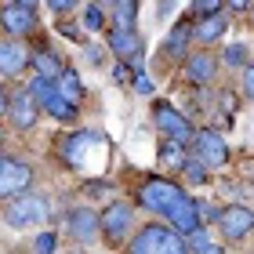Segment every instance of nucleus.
I'll use <instances>...</instances> for the list:
<instances>
[{"label": "nucleus", "mask_w": 254, "mask_h": 254, "mask_svg": "<svg viewBox=\"0 0 254 254\" xmlns=\"http://www.w3.org/2000/svg\"><path fill=\"white\" fill-rule=\"evenodd\" d=\"M44 109H48L55 120H73V117H76V106H69V102L59 95V91H55V95H51L48 102H44Z\"/></svg>", "instance_id": "nucleus-21"}, {"label": "nucleus", "mask_w": 254, "mask_h": 254, "mask_svg": "<svg viewBox=\"0 0 254 254\" xmlns=\"http://www.w3.org/2000/svg\"><path fill=\"white\" fill-rule=\"evenodd\" d=\"M55 91H59L69 106H80V98H84V84H80V76L73 73V69H65V73L55 80Z\"/></svg>", "instance_id": "nucleus-18"}, {"label": "nucleus", "mask_w": 254, "mask_h": 254, "mask_svg": "<svg viewBox=\"0 0 254 254\" xmlns=\"http://www.w3.org/2000/svg\"><path fill=\"white\" fill-rule=\"evenodd\" d=\"M186 247H189V251H196V254H207V251H211L214 244H211V236H207L203 229H196V233L186 240Z\"/></svg>", "instance_id": "nucleus-25"}, {"label": "nucleus", "mask_w": 254, "mask_h": 254, "mask_svg": "<svg viewBox=\"0 0 254 254\" xmlns=\"http://www.w3.org/2000/svg\"><path fill=\"white\" fill-rule=\"evenodd\" d=\"M218 218H222V211L214 203H200V222H218Z\"/></svg>", "instance_id": "nucleus-31"}, {"label": "nucleus", "mask_w": 254, "mask_h": 254, "mask_svg": "<svg viewBox=\"0 0 254 254\" xmlns=\"http://www.w3.org/2000/svg\"><path fill=\"white\" fill-rule=\"evenodd\" d=\"M160 160H164L167 167H178V171H182L189 156L182 153V145H175V142H164V149H160Z\"/></svg>", "instance_id": "nucleus-23"}, {"label": "nucleus", "mask_w": 254, "mask_h": 254, "mask_svg": "<svg viewBox=\"0 0 254 254\" xmlns=\"http://www.w3.org/2000/svg\"><path fill=\"white\" fill-rule=\"evenodd\" d=\"M65 225H69V236H73L76 244H91V240L98 236V229H102V214H95L91 207H76V211H69Z\"/></svg>", "instance_id": "nucleus-11"}, {"label": "nucleus", "mask_w": 254, "mask_h": 254, "mask_svg": "<svg viewBox=\"0 0 254 254\" xmlns=\"http://www.w3.org/2000/svg\"><path fill=\"white\" fill-rule=\"evenodd\" d=\"M251 11H254V4H251Z\"/></svg>", "instance_id": "nucleus-38"}, {"label": "nucleus", "mask_w": 254, "mask_h": 254, "mask_svg": "<svg viewBox=\"0 0 254 254\" xmlns=\"http://www.w3.org/2000/svg\"><path fill=\"white\" fill-rule=\"evenodd\" d=\"M33 69H37V76H44V80H59L65 69H62V62L55 59V51H48V48H37L33 51Z\"/></svg>", "instance_id": "nucleus-16"}, {"label": "nucleus", "mask_w": 254, "mask_h": 254, "mask_svg": "<svg viewBox=\"0 0 254 254\" xmlns=\"http://www.w3.org/2000/svg\"><path fill=\"white\" fill-rule=\"evenodd\" d=\"M11 109V95L4 91V84H0V117H4V113Z\"/></svg>", "instance_id": "nucleus-34"}, {"label": "nucleus", "mask_w": 254, "mask_h": 254, "mask_svg": "<svg viewBox=\"0 0 254 254\" xmlns=\"http://www.w3.org/2000/svg\"><path fill=\"white\" fill-rule=\"evenodd\" d=\"M153 76H149V73H134V91H138V95H153Z\"/></svg>", "instance_id": "nucleus-30"}, {"label": "nucleus", "mask_w": 254, "mask_h": 254, "mask_svg": "<svg viewBox=\"0 0 254 254\" xmlns=\"http://www.w3.org/2000/svg\"><path fill=\"white\" fill-rule=\"evenodd\" d=\"M192 37V29L189 26H178V29H171V37L164 44V55H171V59H178V55H186V44Z\"/></svg>", "instance_id": "nucleus-20"}, {"label": "nucleus", "mask_w": 254, "mask_h": 254, "mask_svg": "<svg viewBox=\"0 0 254 254\" xmlns=\"http://www.w3.org/2000/svg\"><path fill=\"white\" fill-rule=\"evenodd\" d=\"M251 182H254V175H251Z\"/></svg>", "instance_id": "nucleus-39"}, {"label": "nucleus", "mask_w": 254, "mask_h": 254, "mask_svg": "<svg viewBox=\"0 0 254 254\" xmlns=\"http://www.w3.org/2000/svg\"><path fill=\"white\" fill-rule=\"evenodd\" d=\"M214 73H218V59L214 55L200 51V55H189L186 59V80L189 84H211Z\"/></svg>", "instance_id": "nucleus-15"}, {"label": "nucleus", "mask_w": 254, "mask_h": 254, "mask_svg": "<svg viewBox=\"0 0 254 254\" xmlns=\"http://www.w3.org/2000/svg\"><path fill=\"white\" fill-rule=\"evenodd\" d=\"M33 251L37 254H55V233H40L37 244H33Z\"/></svg>", "instance_id": "nucleus-28"}, {"label": "nucleus", "mask_w": 254, "mask_h": 254, "mask_svg": "<svg viewBox=\"0 0 254 254\" xmlns=\"http://www.w3.org/2000/svg\"><path fill=\"white\" fill-rule=\"evenodd\" d=\"M207 254H225V251H222V247H211V251H207Z\"/></svg>", "instance_id": "nucleus-36"}, {"label": "nucleus", "mask_w": 254, "mask_h": 254, "mask_svg": "<svg viewBox=\"0 0 254 254\" xmlns=\"http://www.w3.org/2000/svg\"><path fill=\"white\" fill-rule=\"evenodd\" d=\"M192 11H196V15H203V18H211V15H222V4H218V0H200Z\"/></svg>", "instance_id": "nucleus-29"}, {"label": "nucleus", "mask_w": 254, "mask_h": 254, "mask_svg": "<svg viewBox=\"0 0 254 254\" xmlns=\"http://www.w3.org/2000/svg\"><path fill=\"white\" fill-rule=\"evenodd\" d=\"M153 120H156L160 131L167 134V142H175V145H192V142H196L192 124H189L186 117H182V113H175V106H167V102H156Z\"/></svg>", "instance_id": "nucleus-3"}, {"label": "nucleus", "mask_w": 254, "mask_h": 254, "mask_svg": "<svg viewBox=\"0 0 254 254\" xmlns=\"http://www.w3.org/2000/svg\"><path fill=\"white\" fill-rule=\"evenodd\" d=\"M218 229L225 233V240H244L251 229H254V211L244 203H233V207H225L222 218H218Z\"/></svg>", "instance_id": "nucleus-10"}, {"label": "nucleus", "mask_w": 254, "mask_h": 254, "mask_svg": "<svg viewBox=\"0 0 254 254\" xmlns=\"http://www.w3.org/2000/svg\"><path fill=\"white\" fill-rule=\"evenodd\" d=\"M167 222H171V229H175L178 236H192L196 229H200V200H192V196L182 192L178 203L167 211Z\"/></svg>", "instance_id": "nucleus-8"}, {"label": "nucleus", "mask_w": 254, "mask_h": 254, "mask_svg": "<svg viewBox=\"0 0 254 254\" xmlns=\"http://www.w3.org/2000/svg\"><path fill=\"white\" fill-rule=\"evenodd\" d=\"M131 254H189L186 236H178L167 225H145L131 240Z\"/></svg>", "instance_id": "nucleus-1"}, {"label": "nucleus", "mask_w": 254, "mask_h": 254, "mask_svg": "<svg viewBox=\"0 0 254 254\" xmlns=\"http://www.w3.org/2000/svg\"><path fill=\"white\" fill-rule=\"evenodd\" d=\"M113 80H117V84H127V80H131V84H134V76H131V69H127L124 62H120L117 69H113Z\"/></svg>", "instance_id": "nucleus-32"}, {"label": "nucleus", "mask_w": 254, "mask_h": 254, "mask_svg": "<svg viewBox=\"0 0 254 254\" xmlns=\"http://www.w3.org/2000/svg\"><path fill=\"white\" fill-rule=\"evenodd\" d=\"M131 218H134L131 203H124V200L109 203L106 211H102V233H106V240H113V244H120V240L127 236V229H131Z\"/></svg>", "instance_id": "nucleus-9"}, {"label": "nucleus", "mask_w": 254, "mask_h": 254, "mask_svg": "<svg viewBox=\"0 0 254 254\" xmlns=\"http://www.w3.org/2000/svg\"><path fill=\"white\" fill-rule=\"evenodd\" d=\"M4 160H7V156H0V167H4Z\"/></svg>", "instance_id": "nucleus-37"}, {"label": "nucleus", "mask_w": 254, "mask_h": 254, "mask_svg": "<svg viewBox=\"0 0 254 254\" xmlns=\"http://www.w3.org/2000/svg\"><path fill=\"white\" fill-rule=\"evenodd\" d=\"M244 95L254 98V62L247 65V73H244Z\"/></svg>", "instance_id": "nucleus-33"}, {"label": "nucleus", "mask_w": 254, "mask_h": 254, "mask_svg": "<svg viewBox=\"0 0 254 254\" xmlns=\"http://www.w3.org/2000/svg\"><path fill=\"white\" fill-rule=\"evenodd\" d=\"M225 29H229V22H225L222 15H211V18H200V22L192 26V37L200 40V44H214Z\"/></svg>", "instance_id": "nucleus-17"}, {"label": "nucleus", "mask_w": 254, "mask_h": 254, "mask_svg": "<svg viewBox=\"0 0 254 254\" xmlns=\"http://www.w3.org/2000/svg\"><path fill=\"white\" fill-rule=\"evenodd\" d=\"M37 109H40V102L33 98V91H29V87H22V91H15V95H11V109H7V117H11V124H15L18 131H29V127L37 124Z\"/></svg>", "instance_id": "nucleus-12"}, {"label": "nucleus", "mask_w": 254, "mask_h": 254, "mask_svg": "<svg viewBox=\"0 0 254 254\" xmlns=\"http://www.w3.org/2000/svg\"><path fill=\"white\" fill-rule=\"evenodd\" d=\"M113 15H117V29H134V18H138V4L131 0H124V4L113 7Z\"/></svg>", "instance_id": "nucleus-22"}, {"label": "nucleus", "mask_w": 254, "mask_h": 254, "mask_svg": "<svg viewBox=\"0 0 254 254\" xmlns=\"http://www.w3.org/2000/svg\"><path fill=\"white\" fill-rule=\"evenodd\" d=\"M0 26H4L11 37H26V33H33V26H37V4H29V0L7 4L4 11H0Z\"/></svg>", "instance_id": "nucleus-6"}, {"label": "nucleus", "mask_w": 254, "mask_h": 254, "mask_svg": "<svg viewBox=\"0 0 254 254\" xmlns=\"http://www.w3.org/2000/svg\"><path fill=\"white\" fill-rule=\"evenodd\" d=\"M178 196H182V189L175 186V182L149 178L145 186H142V207H149V211H156V214H167L171 207L178 203Z\"/></svg>", "instance_id": "nucleus-4"}, {"label": "nucleus", "mask_w": 254, "mask_h": 254, "mask_svg": "<svg viewBox=\"0 0 254 254\" xmlns=\"http://www.w3.org/2000/svg\"><path fill=\"white\" fill-rule=\"evenodd\" d=\"M182 171H186V182H189V186H203V182H207V167H203L196 156H189Z\"/></svg>", "instance_id": "nucleus-24"}, {"label": "nucleus", "mask_w": 254, "mask_h": 254, "mask_svg": "<svg viewBox=\"0 0 254 254\" xmlns=\"http://www.w3.org/2000/svg\"><path fill=\"white\" fill-rule=\"evenodd\" d=\"M48 218V200L44 196H33V192H22L15 196V200H7L4 207V222L11 229H29V225H37Z\"/></svg>", "instance_id": "nucleus-2"}, {"label": "nucleus", "mask_w": 254, "mask_h": 254, "mask_svg": "<svg viewBox=\"0 0 254 254\" xmlns=\"http://www.w3.org/2000/svg\"><path fill=\"white\" fill-rule=\"evenodd\" d=\"M29 59H33V51L26 48V44H18V40H0V73H4V76L22 73V69L29 65Z\"/></svg>", "instance_id": "nucleus-14"}, {"label": "nucleus", "mask_w": 254, "mask_h": 254, "mask_svg": "<svg viewBox=\"0 0 254 254\" xmlns=\"http://www.w3.org/2000/svg\"><path fill=\"white\" fill-rule=\"evenodd\" d=\"M109 51H117L120 55V62H142V51H145V44L142 37H138L134 29H113L109 33Z\"/></svg>", "instance_id": "nucleus-13"}, {"label": "nucleus", "mask_w": 254, "mask_h": 254, "mask_svg": "<svg viewBox=\"0 0 254 254\" xmlns=\"http://www.w3.org/2000/svg\"><path fill=\"white\" fill-rule=\"evenodd\" d=\"M84 29H91V33L106 29V22H102V7H98V4H91V7L84 11Z\"/></svg>", "instance_id": "nucleus-26"}, {"label": "nucleus", "mask_w": 254, "mask_h": 254, "mask_svg": "<svg viewBox=\"0 0 254 254\" xmlns=\"http://www.w3.org/2000/svg\"><path fill=\"white\" fill-rule=\"evenodd\" d=\"M192 149H196V160L203 167H225L229 164V145L218 131H196Z\"/></svg>", "instance_id": "nucleus-5"}, {"label": "nucleus", "mask_w": 254, "mask_h": 254, "mask_svg": "<svg viewBox=\"0 0 254 254\" xmlns=\"http://www.w3.org/2000/svg\"><path fill=\"white\" fill-rule=\"evenodd\" d=\"M225 62L229 65H247V48L244 44H229L225 48Z\"/></svg>", "instance_id": "nucleus-27"}, {"label": "nucleus", "mask_w": 254, "mask_h": 254, "mask_svg": "<svg viewBox=\"0 0 254 254\" xmlns=\"http://www.w3.org/2000/svg\"><path fill=\"white\" fill-rule=\"evenodd\" d=\"M51 11H59V15H65V11H73V4H69V0H51Z\"/></svg>", "instance_id": "nucleus-35"}, {"label": "nucleus", "mask_w": 254, "mask_h": 254, "mask_svg": "<svg viewBox=\"0 0 254 254\" xmlns=\"http://www.w3.org/2000/svg\"><path fill=\"white\" fill-rule=\"evenodd\" d=\"M33 182V171L29 164H22V160H4V167H0V200H15L29 189Z\"/></svg>", "instance_id": "nucleus-7"}, {"label": "nucleus", "mask_w": 254, "mask_h": 254, "mask_svg": "<svg viewBox=\"0 0 254 254\" xmlns=\"http://www.w3.org/2000/svg\"><path fill=\"white\" fill-rule=\"evenodd\" d=\"M91 142H98L91 131H80V134H73V138H65V145H62V156H65V164H80V149L84 145H91Z\"/></svg>", "instance_id": "nucleus-19"}]
</instances>
